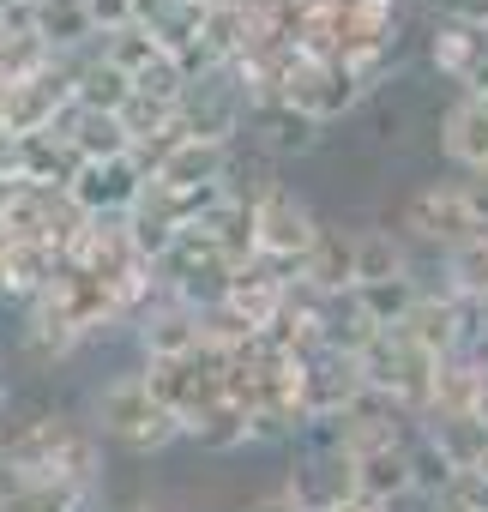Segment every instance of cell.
Listing matches in <instances>:
<instances>
[{"label":"cell","instance_id":"1","mask_svg":"<svg viewBox=\"0 0 488 512\" xmlns=\"http://www.w3.org/2000/svg\"><path fill=\"white\" fill-rule=\"evenodd\" d=\"M0 470L25 482H85L103 488V440L85 416L37 398H13L0 416Z\"/></svg>","mask_w":488,"mask_h":512},{"label":"cell","instance_id":"2","mask_svg":"<svg viewBox=\"0 0 488 512\" xmlns=\"http://www.w3.org/2000/svg\"><path fill=\"white\" fill-rule=\"evenodd\" d=\"M85 422L97 428L103 446H115V452H127V458H157V452H169V446L181 440V422H175V410L151 392L145 368L109 374V380L91 392V416H85Z\"/></svg>","mask_w":488,"mask_h":512},{"label":"cell","instance_id":"3","mask_svg":"<svg viewBox=\"0 0 488 512\" xmlns=\"http://www.w3.org/2000/svg\"><path fill=\"white\" fill-rule=\"evenodd\" d=\"M398 235L416 247V253H452L464 241H482L488 223H482V205H476V187L470 175H452V181H422L404 193L398 205Z\"/></svg>","mask_w":488,"mask_h":512},{"label":"cell","instance_id":"4","mask_svg":"<svg viewBox=\"0 0 488 512\" xmlns=\"http://www.w3.org/2000/svg\"><path fill=\"white\" fill-rule=\"evenodd\" d=\"M248 205H254V253H260L266 266H278V272L296 278L302 260L314 253V241H320V229H326V217L284 175H272L260 193H248Z\"/></svg>","mask_w":488,"mask_h":512},{"label":"cell","instance_id":"5","mask_svg":"<svg viewBox=\"0 0 488 512\" xmlns=\"http://www.w3.org/2000/svg\"><path fill=\"white\" fill-rule=\"evenodd\" d=\"M434 374H440V362L422 356L404 332H380V338L362 350V380H368V392H380L386 404H398L416 428H422L428 410H434Z\"/></svg>","mask_w":488,"mask_h":512},{"label":"cell","instance_id":"6","mask_svg":"<svg viewBox=\"0 0 488 512\" xmlns=\"http://www.w3.org/2000/svg\"><path fill=\"white\" fill-rule=\"evenodd\" d=\"M362 97H368V85H362L356 67H344V61H332V55H308V49L290 55L284 91H278V103H290V109L308 115L314 127H332V121L356 115Z\"/></svg>","mask_w":488,"mask_h":512},{"label":"cell","instance_id":"7","mask_svg":"<svg viewBox=\"0 0 488 512\" xmlns=\"http://www.w3.org/2000/svg\"><path fill=\"white\" fill-rule=\"evenodd\" d=\"M73 109V67H49L43 79L31 85H13L0 91V139L7 145H31V139H49Z\"/></svg>","mask_w":488,"mask_h":512},{"label":"cell","instance_id":"8","mask_svg":"<svg viewBox=\"0 0 488 512\" xmlns=\"http://www.w3.org/2000/svg\"><path fill=\"white\" fill-rule=\"evenodd\" d=\"M139 368H145L151 392L175 410L181 428H187L199 410L223 404V386H229V356H217V350H193V356H181V362H139Z\"/></svg>","mask_w":488,"mask_h":512},{"label":"cell","instance_id":"9","mask_svg":"<svg viewBox=\"0 0 488 512\" xmlns=\"http://www.w3.org/2000/svg\"><path fill=\"white\" fill-rule=\"evenodd\" d=\"M248 91H241V79L229 67L217 73H199L193 91L181 97V133L187 139H217V145H241V133H248Z\"/></svg>","mask_w":488,"mask_h":512},{"label":"cell","instance_id":"10","mask_svg":"<svg viewBox=\"0 0 488 512\" xmlns=\"http://www.w3.org/2000/svg\"><path fill=\"white\" fill-rule=\"evenodd\" d=\"M422 55H428V67H434V79H446L452 91L488 97V31L434 13L428 31H422Z\"/></svg>","mask_w":488,"mask_h":512},{"label":"cell","instance_id":"11","mask_svg":"<svg viewBox=\"0 0 488 512\" xmlns=\"http://www.w3.org/2000/svg\"><path fill=\"white\" fill-rule=\"evenodd\" d=\"M151 187V169L139 157H115V163H79L67 193L79 199L85 217H133L139 199Z\"/></svg>","mask_w":488,"mask_h":512},{"label":"cell","instance_id":"12","mask_svg":"<svg viewBox=\"0 0 488 512\" xmlns=\"http://www.w3.org/2000/svg\"><path fill=\"white\" fill-rule=\"evenodd\" d=\"M362 392H368L362 356H344V350H326V344L302 356V410H308V422H338Z\"/></svg>","mask_w":488,"mask_h":512},{"label":"cell","instance_id":"13","mask_svg":"<svg viewBox=\"0 0 488 512\" xmlns=\"http://www.w3.org/2000/svg\"><path fill=\"white\" fill-rule=\"evenodd\" d=\"M151 181L169 187V193H217L235 181V145H217V139H175L157 163H151Z\"/></svg>","mask_w":488,"mask_h":512},{"label":"cell","instance_id":"14","mask_svg":"<svg viewBox=\"0 0 488 512\" xmlns=\"http://www.w3.org/2000/svg\"><path fill=\"white\" fill-rule=\"evenodd\" d=\"M133 344H139V362H181L193 350H205V314L175 302V296H157L133 326Z\"/></svg>","mask_w":488,"mask_h":512},{"label":"cell","instance_id":"15","mask_svg":"<svg viewBox=\"0 0 488 512\" xmlns=\"http://www.w3.org/2000/svg\"><path fill=\"white\" fill-rule=\"evenodd\" d=\"M290 272H278V266H266V260H254V266H241L235 278H229V290H223V314L235 320V326H248L254 338H266L272 326H278V314H284V302H290Z\"/></svg>","mask_w":488,"mask_h":512},{"label":"cell","instance_id":"16","mask_svg":"<svg viewBox=\"0 0 488 512\" xmlns=\"http://www.w3.org/2000/svg\"><path fill=\"white\" fill-rule=\"evenodd\" d=\"M434 145L458 175H488V97L452 91V103L434 121Z\"/></svg>","mask_w":488,"mask_h":512},{"label":"cell","instance_id":"17","mask_svg":"<svg viewBox=\"0 0 488 512\" xmlns=\"http://www.w3.org/2000/svg\"><path fill=\"white\" fill-rule=\"evenodd\" d=\"M241 139H248L266 163H290V157H314L326 145V127H314L290 103H254L248 109V133H241Z\"/></svg>","mask_w":488,"mask_h":512},{"label":"cell","instance_id":"18","mask_svg":"<svg viewBox=\"0 0 488 512\" xmlns=\"http://www.w3.org/2000/svg\"><path fill=\"white\" fill-rule=\"evenodd\" d=\"M85 350V332L43 296V302H31V308H19V356L31 362V368H43V374H55L61 362H73Z\"/></svg>","mask_w":488,"mask_h":512},{"label":"cell","instance_id":"19","mask_svg":"<svg viewBox=\"0 0 488 512\" xmlns=\"http://www.w3.org/2000/svg\"><path fill=\"white\" fill-rule=\"evenodd\" d=\"M67 272V253L49 247V241H13L7 253V266H0V302H13V308H31L55 290V278Z\"/></svg>","mask_w":488,"mask_h":512},{"label":"cell","instance_id":"20","mask_svg":"<svg viewBox=\"0 0 488 512\" xmlns=\"http://www.w3.org/2000/svg\"><path fill=\"white\" fill-rule=\"evenodd\" d=\"M31 31L55 49V61H85L103 43V31H97L85 0H43V7L31 13Z\"/></svg>","mask_w":488,"mask_h":512},{"label":"cell","instance_id":"21","mask_svg":"<svg viewBox=\"0 0 488 512\" xmlns=\"http://www.w3.org/2000/svg\"><path fill=\"white\" fill-rule=\"evenodd\" d=\"M55 139L79 157V163H115V157H133V139L121 127V115L109 109H67V121L55 127Z\"/></svg>","mask_w":488,"mask_h":512},{"label":"cell","instance_id":"22","mask_svg":"<svg viewBox=\"0 0 488 512\" xmlns=\"http://www.w3.org/2000/svg\"><path fill=\"white\" fill-rule=\"evenodd\" d=\"M410 440H416V434H410ZM410 440H392V446L356 452V494H368V500H380V506H404V500H416Z\"/></svg>","mask_w":488,"mask_h":512},{"label":"cell","instance_id":"23","mask_svg":"<svg viewBox=\"0 0 488 512\" xmlns=\"http://www.w3.org/2000/svg\"><path fill=\"white\" fill-rule=\"evenodd\" d=\"M296 284H308L314 296H350L356 290V235H344L338 223H326L320 241H314V253L296 272Z\"/></svg>","mask_w":488,"mask_h":512},{"label":"cell","instance_id":"24","mask_svg":"<svg viewBox=\"0 0 488 512\" xmlns=\"http://www.w3.org/2000/svg\"><path fill=\"white\" fill-rule=\"evenodd\" d=\"M0 506H7V512H97L103 488H85V482H25V476L0 470Z\"/></svg>","mask_w":488,"mask_h":512},{"label":"cell","instance_id":"25","mask_svg":"<svg viewBox=\"0 0 488 512\" xmlns=\"http://www.w3.org/2000/svg\"><path fill=\"white\" fill-rule=\"evenodd\" d=\"M392 278H416V247L392 223L356 229V290L362 284H392Z\"/></svg>","mask_w":488,"mask_h":512},{"label":"cell","instance_id":"26","mask_svg":"<svg viewBox=\"0 0 488 512\" xmlns=\"http://www.w3.org/2000/svg\"><path fill=\"white\" fill-rule=\"evenodd\" d=\"M49 67H61L55 49L31 31V13H13L7 25H0V91L31 85V79H43Z\"/></svg>","mask_w":488,"mask_h":512},{"label":"cell","instance_id":"27","mask_svg":"<svg viewBox=\"0 0 488 512\" xmlns=\"http://www.w3.org/2000/svg\"><path fill=\"white\" fill-rule=\"evenodd\" d=\"M199 235L223 253V260L241 272V266H254L260 253H254V205L241 199V193H223L211 211H205V223H199Z\"/></svg>","mask_w":488,"mask_h":512},{"label":"cell","instance_id":"28","mask_svg":"<svg viewBox=\"0 0 488 512\" xmlns=\"http://www.w3.org/2000/svg\"><path fill=\"white\" fill-rule=\"evenodd\" d=\"M181 440L187 446H199V452H211V458H229V452H248L254 446V422H248V410L241 404H211V410H199L187 428H181Z\"/></svg>","mask_w":488,"mask_h":512},{"label":"cell","instance_id":"29","mask_svg":"<svg viewBox=\"0 0 488 512\" xmlns=\"http://www.w3.org/2000/svg\"><path fill=\"white\" fill-rule=\"evenodd\" d=\"M422 434H428V446L452 464L458 482H464V476L482 464V452H488V422H482V416H428Z\"/></svg>","mask_w":488,"mask_h":512},{"label":"cell","instance_id":"30","mask_svg":"<svg viewBox=\"0 0 488 512\" xmlns=\"http://www.w3.org/2000/svg\"><path fill=\"white\" fill-rule=\"evenodd\" d=\"M440 284H422V290H446L458 296L464 308H488V235L482 241H464L452 253H440Z\"/></svg>","mask_w":488,"mask_h":512},{"label":"cell","instance_id":"31","mask_svg":"<svg viewBox=\"0 0 488 512\" xmlns=\"http://www.w3.org/2000/svg\"><path fill=\"white\" fill-rule=\"evenodd\" d=\"M482 398V350H458L434 374V410L428 416H476Z\"/></svg>","mask_w":488,"mask_h":512},{"label":"cell","instance_id":"32","mask_svg":"<svg viewBox=\"0 0 488 512\" xmlns=\"http://www.w3.org/2000/svg\"><path fill=\"white\" fill-rule=\"evenodd\" d=\"M416 296H422V284H416V278H392V284H362V290H356L362 314H368L380 332H398V326L410 320Z\"/></svg>","mask_w":488,"mask_h":512},{"label":"cell","instance_id":"33","mask_svg":"<svg viewBox=\"0 0 488 512\" xmlns=\"http://www.w3.org/2000/svg\"><path fill=\"white\" fill-rule=\"evenodd\" d=\"M97 55H103V61H109L115 73L139 79V73H145V67H151V61H157L163 49H157V37H151L145 25H127V31H109V37L97 43Z\"/></svg>","mask_w":488,"mask_h":512},{"label":"cell","instance_id":"34","mask_svg":"<svg viewBox=\"0 0 488 512\" xmlns=\"http://www.w3.org/2000/svg\"><path fill=\"white\" fill-rule=\"evenodd\" d=\"M410 476H416V500H434V494H446V488H458V476H452V464L428 446V434L416 428V440H410Z\"/></svg>","mask_w":488,"mask_h":512},{"label":"cell","instance_id":"35","mask_svg":"<svg viewBox=\"0 0 488 512\" xmlns=\"http://www.w3.org/2000/svg\"><path fill=\"white\" fill-rule=\"evenodd\" d=\"M91 7V19H97V31L109 37V31H127V25H139V0H85Z\"/></svg>","mask_w":488,"mask_h":512},{"label":"cell","instance_id":"36","mask_svg":"<svg viewBox=\"0 0 488 512\" xmlns=\"http://www.w3.org/2000/svg\"><path fill=\"white\" fill-rule=\"evenodd\" d=\"M241 512H308L302 500H296V488L290 482H278V488H266V494H254L248 506H241Z\"/></svg>","mask_w":488,"mask_h":512},{"label":"cell","instance_id":"37","mask_svg":"<svg viewBox=\"0 0 488 512\" xmlns=\"http://www.w3.org/2000/svg\"><path fill=\"white\" fill-rule=\"evenodd\" d=\"M434 13H446V19H464V25L488 31V0H440Z\"/></svg>","mask_w":488,"mask_h":512},{"label":"cell","instance_id":"38","mask_svg":"<svg viewBox=\"0 0 488 512\" xmlns=\"http://www.w3.org/2000/svg\"><path fill=\"white\" fill-rule=\"evenodd\" d=\"M416 506H422V512H482V506L464 494V482H458V488H446V494H434V500H416Z\"/></svg>","mask_w":488,"mask_h":512},{"label":"cell","instance_id":"39","mask_svg":"<svg viewBox=\"0 0 488 512\" xmlns=\"http://www.w3.org/2000/svg\"><path fill=\"white\" fill-rule=\"evenodd\" d=\"M320 512H398V506H380V500H368V494H344V500H332V506H320Z\"/></svg>","mask_w":488,"mask_h":512},{"label":"cell","instance_id":"40","mask_svg":"<svg viewBox=\"0 0 488 512\" xmlns=\"http://www.w3.org/2000/svg\"><path fill=\"white\" fill-rule=\"evenodd\" d=\"M13 241H19V235L7 229V217H0V266H7V253H13Z\"/></svg>","mask_w":488,"mask_h":512},{"label":"cell","instance_id":"41","mask_svg":"<svg viewBox=\"0 0 488 512\" xmlns=\"http://www.w3.org/2000/svg\"><path fill=\"white\" fill-rule=\"evenodd\" d=\"M464 482H470V488H488V452H482V464H476V470H470Z\"/></svg>","mask_w":488,"mask_h":512},{"label":"cell","instance_id":"42","mask_svg":"<svg viewBox=\"0 0 488 512\" xmlns=\"http://www.w3.org/2000/svg\"><path fill=\"white\" fill-rule=\"evenodd\" d=\"M13 7H19V13H37V7H43V0H13Z\"/></svg>","mask_w":488,"mask_h":512},{"label":"cell","instance_id":"43","mask_svg":"<svg viewBox=\"0 0 488 512\" xmlns=\"http://www.w3.org/2000/svg\"><path fill=\"white\" fill-rule=\"evenodd\" d=\"M0 13H19V7H13V0H0Z\"/></svg>","mask_w":488,"mask_h":512},{"label":"cell","instance_id":"44","mask_svg":"<svg viewBox=\"0 0 488 512\" xmlns=\"http://www.w3.org/2000/svg\"><path fill=\"white\" fill-rule=\"evenodd\" d=\"M7 404H13V398H0V416H7Z\"/></svg>","mask_w":488,"mask_h":512},{"label":"cell","instance_id":"45","mask_svg":"<svg viewBox=\"0 0 488 512\" xmlns=\"http://www.w3.org/2000/svg\"><path fill=\"white\" fill-rule=\"evenodd\" d=\"M7 19H13V13H0V25H7Z\"/></svg>","mask_w":488,"mask_h":512},{"label":"cell","instance_id":"46","mask_svg":"<svg viewBox=\"0 0 488 512\" xmlns=\"http://www.w3.org/2000/svg\"><path fill=\"white\" fill-rule=\"evenodd\" d=\"M434 7H440V0H434Z\"/></svg>","mask_w":488,"mask_h":512},{"label":"cell","instance_id":"47","mask_svg":"<svg viewBox=\"0 0 488 512\" xmlns=\"http://www.w3.org/2000/svg\"><path fill=\"white\" fill-rule=\"evenodd\" d=\"M0 512H7V506H0Z\"/></svg>","mask_w":488,"mask_h":512}]
</instances>
